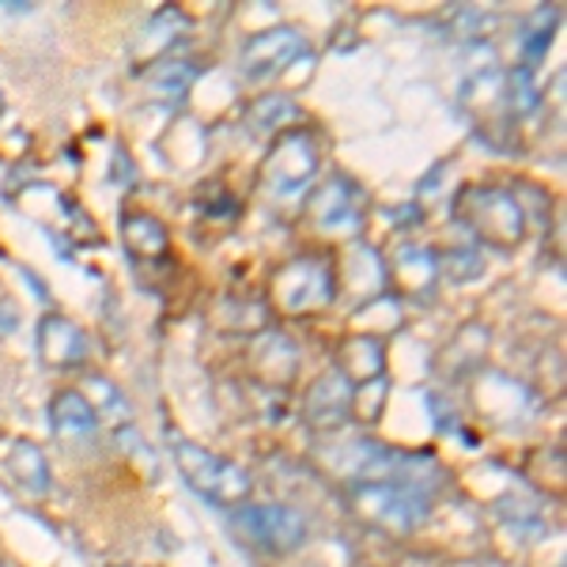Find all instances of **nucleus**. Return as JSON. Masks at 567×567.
I'll return each mask as SVG.
<instances>
[{"mask_svg": "<svg viewBox=\"0 0 567 567\" xmlns=\"http://www.w3.org/2000/svg\"><path fill=\"white\" fill-rule=\"evenodd\" d=\"M454 213L458 224L484 246H496V250H515L526 239L529 213L523 197H515L503 186H465L454 197Z\"/></svg>", "mask_w": 567, "mask_h": 567, "instance_id": "nucleus-1", "label": "nucleus"}, {"mask_svg": "<svg viewBox=\"0 0 567 567\" xmlns=\"http://www.w3.org/2000/svg\"><path fill=\"white\" fill-rule=\"evenodd\" d=\"M349 499L363 523L386 529V534H413L432 511L435 492L405 481H352Z\"/></svg>", "mask_w": 567, "mask_h": 567, "instance_id": "nucleus-2", "label": "nucleus"}, {"mask_svg": "<svg viewBox=\"0 0 567 567\" xmlns=\"http://www.w3.org/2000/svg\"><path fill=\"white\" fill-rule=\"evenodd\" d=\"M171 451H175L178 473L186 477L189 488L197 496H205L216 507H239L250 496V473L243 465L219 458V454L205 451L200 443H189V439H171Z\"/></svg>", "mask_w": 567, "mask_h": 567, "instance_id": "nucleus-3", "label": "nucleus"}, {"mask_svg": "<svg viewBox=\"0 0 567 567\" xmlns=\"http://www.w3.org/2000/svg\"><path fill=\"white\" fill-rule=\"evenodd\" d=\"M322 163V148H318L315 133L288 130L272 141L269 155L261 163V186L272 200H296L310 189Z\"/></svg>", "mask_w": 567, "mask_h": 567, "instance_id": "nucleus-4", "label": "nucleus"}, {"mask_svg": "<svg viewBox=\"0 0 567 567\" xmlns=\"http://www.w3.org/2000/svg\"><path fill=\"white\" fill-rule=\"evenodd\" d=\"M231 526L272 556H288L307 542V518L288 503H239L231 507Z\"/></svg>", "mask_w": 567, "mask_h": 567, "instance_id": "nucleus-5", "label": "nucleus"}, {"mask_svg": "<svg viewBox=\"0 0 567 567\" xmlns=\"http://www.w3.org/2000/svg\"><path fill=\"white\" fill-rule=\"evenodd\" d=\"M337 296V272L326 258L303 254L280 265L272 277V303L288 315H307V310H322Z\"/></svg>", "mask_w": 567, "mask_h": 567, "instance_id": "nucleus-6", "label": "nucleus"}, {"mask_svg": "<svg viewBox=\"0 0 567 567\" xmlns=\"http://www.w3.org/2000/svg\"><path fill=\"white\" fill-rule=\"evenodd\" d=\"M307 219L326 235H355L363 227V194L352 178L333 175L310 194Z\"/></svg>", "mask_w": 567, "mask_h": 567, "instance_id": "nucleus-7", "label": "nucleus"}, {"mask_svg": "<svg viewBox=\"0 0 567 567\" xmlns=\"http://www.w3.org/2000/svg\"><path fill=\"white\" fill-rule=\"evenodd\" d=\"M307 50V39L296 27H269L258 31L243 45V76L246 80H269L277 76Z\"/></svg>", "mask_w": 567, "mask_h": 567, "instance_id": "nucleus-8", "label": "nucleus"}, {"mask_svg": "<svg viewBox=\"0 0 567 567\" xmlns=\"http://www.w3.org/2000/svg\"><path fill=\"white\" fill-rule=\"evenodd\" d=\"M382 269H386V277L398 284V291L405 299H427L439 284L435 250H427V246H420V243H409V239L398 243L386 258H382Z\"/></svg>", "mask_w": 567, "mask_h": 567, "instance_id": "nucleus-9", "label": "nucleus"}, {"mask_svg": "<svg viewBox=\"0 0 567 567\" xmlns=\"http://www.w3.org/2000/svg\"><path fill=\"white\" fill-rule=\"evenodd\" d=\"M34 352L50 371H69L87 360V337L76 322L61 315H45L34 337Z\"/></svg>", "mask_w": 567, "mask_h": 567, "instance_id": "nucleus-10", "label": "nucleus"}, {"mask_svg": "<svg viewBox=\"0 0 567 567\" xmlns=\"http://www.w3.org/2000/svg\"><path fill=\"white\" fill-rule=\"evenodd\" d=\"M352 401H355V390L341 379V374L337 371L322 374V379L310 386L307 401H303L307 424L318 427V432H337V427H344L355 416Z\"/></svg>", "mask_w": 567, "mask_h": 567, "instance_id": "nucleus-11", "label": "nucleus"}, {"mask_svg": "<svg viewBox=\"0 0 567 567\" xmlns=\"http://www.w3.org/2000/svg\"><path fill=\"white\" fill-rule=\"evenodd\" d=\"M250 371L269 386H288L299 371V352L277 329H261L250 341Z\"/></svg>", "mask_w": 567, "mask_h": 567, "instance_id": "nucleus-12", "label": "nucleus"}, {"mask_svg": "<svg viewBox=\"0 0 567 567\" xmlns=\"http://www.w3.org/2000/svg\"><path fill=\"white\" fill-rule=\"evenodd\" d=\"M337 374H341L352 390L379 382L382 374H386V349H382L379 337L355 333L349 341H341V349H337Z\"/></svg>", "mask_w": 567, "mask_h": 567, "instance_id": "nucleus-13", "label": "nucleus"}, {"mask_svg": "<svg viewBox=\"0 0 567 567\" xmlns=\"http://www.w3.org/2000/svg\"><path fill=\"white\" fill-rule=\"evenodd\" d=\"M50 427L58 439L84 443V439L99 432V416L80 390H61V393H53V401H50Z\"/></svg>", "mask_w": 567, "mask_h": 567, "instance_id": "nucleus-14", "label": "nucleus"}, {"mask_svg": "<svg viewBox=\"0 0 567 567\" xmlns=\"http://www.w3.org/2000/svg\"><path fill=\"white\" fill-rule=\"evenodd\" d=\"M4 465L23 492H31V496H45V492H50L53 473H50L45 454L39 451V443H31V439H12L4 454Z\"/></svg>", "mask_w": 567, "mask_h": 567, "instance_id": "nucleus-15", "label": "nucleus"}, {"mask_svg": "<svg viewBox=\"0 0 567 567\" xmlns=\"http://www.w3.org/2000/svg\"><path fill=\"white\" fill-rule=\"evenodd\" d=\"M122 239H125V250H130L136 261L167 258V246H171L167 227H163L159 219L148 216V213H130V216H125L122 219Z\"/></svg>", "mask_w": 567, "mask_h": 567, "instance_id": "nucleus-16", "label": "nucleus"}, {"mask_svg": "<svg viewBox=\"0 0 567 567\" xmlns=\"http://www.w3.org/2000/svg\"><path fill=\"white\" fill-rule=\"evenodd\" d=\"M186 31H189L186 16H182L178 8H163V12L141 31V39H136V45H133V58L136 61H152V65H155V61H163V53H167Z\"/></svg>", "mask_w": 567, "mask_h": 567, "instance_id": "nucleus-17", "label": "nucleus"}, {"mask_svg": "<svg viewBox=\"0 0 567 567\" xmlns=\"http://www.w3.org/2000/svg\"><path fill=\"white\" fill-rule=\"evenodd\" d=\"M87 390L95 393V398H87V405L95 409L99 424H110L114 432H125V427L133 424V405L125 401V393L114 386V382L106 379V374H87Z\"/></svg>", "mask_w": 567, "mask_h": 567, "instance_id": "nucleus-18", "label": "nucleus"}, {"mask_svg": "<svg viewBox=\"0 0 567 567\" xmlns=\"http://www.w3.org/2000/svg\"><path fill=\"white\" fill-rule=\"evenodd\" d=\"M194 80H197L194 61H155L148 69V76H144V84H148L152 95L163 99V103H178V99L194 87Z\"/></svg>", "mask_w": 567, "mask_h": 567, "instance_id": "nucleus-19", "label": "nucleus"}, {"mask_svg": "<svg viewBox=\"0 0 567 567\" xmlns=\"http://www.w3.org/2000/svg\"><path fill=\"white\" fill-rule=\"evenodd\" d=\"M556 23H560V12H556V8H537V12L526 20V31H523V58H526V65L523 69L534 72L537 61L545 58V50L553 45Z\"/></svg>", "mask_w": 567, "mask_h": 567, "instance_id": "nucleus-20", "label": "nucleus"}, {"mask_svg": "<svg viewBox=\"0 0 567 567\" xmlns=\"http://www.w3.org/2000/svg\"><path fill=\"white\" fill-rule=\"evenodd\" d=\"M296 114H299V110H296V103H291L288 95H265L250 110H246V122H250L258 133H269V130H280V125H288Z\"/></svg>", "mask_w": 567, "mask_h": 567, "instance_id": "nucleus-21", "label": "nucleus"}, {"mask_svg": "<svg viewBox=\"0 0 567 567\" xmlns=\"http://www.w3.org/2000/svg\"><path fill=\"white\" fill-rule=\"evenodd\" d=\"M439 258V277H451V280H473L481 277V254L473 246L465 250H451V254H435Z\"/></svg>", "mask_w": 567, "mask_h": 567, "instance_id": "nucleus-22", "label": "nucleus"}, {"mask_svg": "<svg viewBox=\"0 0 567 567\" xmlns=\"http://www.w3.org/2000/svg\"><path fill=\"white\" fill-rule=\"evenodd\" d=\"M0 567H8V564H0Z\"/></svg>", "mask_w": 567, "mask_h": 567, "instance_id": "nucleus-23", "label": "nucleus"}]
</instances>
